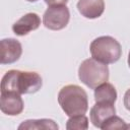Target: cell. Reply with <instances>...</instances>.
<instances>
[{"label":"cell","mask_w":130,"mask_h":130,"mask_svg":"<svg viewBox=\"0 0 130 130\" xmlns=\"http://www.w3.org/2000/svg\"><path fill=\"white\" fill-rule=\"evenodd\" d=\"M110 71L107 64L88 58L81 62L78 68V78L87 87L94 89L109 80Z\"/></svg>","instance_id":"4"},{"label":"cell","mask_w":130,"mask_h":130,"mask_svg":"<svg viewBox=\"0 0 130 130\" xmlns=\"http://www.w3.org/2000/svg\"><path fill=\"white\" fill-rule=\"evenodd\" d=\"M127 62H128V66L130 68V51H129V54H128V60H127Z\"/></svg>","instance_id":"17"},{"label":"cell","mask_w":130,"mask_h":130,"mask_svg":"<svg viewBox=\"0 0 130 130\" xmlns=\"http://www.w3.org/2000/svg\"><path fill=\"white\" fill-rule=\"evenodd\" d=\"M58 130V124L52 119H30L25 120L20 123L18 126V130Z\"/></svg>","instance_id":"12"},{"label":"cell","mask_w":130,"mask_h":130,"mask_svg":"<svg viewBox=\"0 0 130 130\" xmlns=\"http://www.w3.org/2000/svg\"><path fill=\"white\" fill-rule=\"evenodd\" d=\"M123 104H124V107L126 108V110L130 112V88H128L124 93Z\"/></svg>","instance_id":"15"},{"label":"cell","mask_w":130,"mask_h":130,"mask_svg":"<svg viewBox=\"0 0 130 130\" xmlns=\"http://www.w3.org/2000/svg\"><path fill=\"white\" fill-rule=\"evenodd\" d=\"M128 125H126L125 121L120 117L114 115L110 117L101 127L103 130H110V129H127Z\"/></svg>","instance_id":"14"},{"label":"cell","mask_w":130,"mask_h":130,"mask_svg":"<svg viewBox=\"0 0 130 130\" xmlns=\"http://www.w3.org/2000/svg\"><path fill=\"white\" fill-rule=\"evenodd\" d=\"M76 6L78 12L88 19L99 18L105 11L104 0H78Z\"/></svg>","instance_id":"10"},{"label":"cell","mask_w":130,"mask_h":130,"mask_svg":"<svg viewBox=\"0 0 130 130\" xmlns=\"http://www.w3.org/2000/svg\"><path fill=\"white\" fill-rule=\"evenodd\" d=\"M0 109L3 114L8 116H17L21 114L24 109L21 94L16 92H1Z\"/></svg>","instance_id":"6"},{"label":"cell","mask_w":130,"mask_h":130,"mask_svg":"<svg viewBox=\"0 0 130 130\" xmlns=\"http://www.w3.org/2000/svg\"><path fill=\"white\" fill-rule=\"evenodd\" d=\"M43 86L41 75L35 71L8 70L1 79V92H16L30 94L39 91Z\"/></svg>","instance_id":"1"},{"label":"cell","mask_w":130,"mask_h":130,"mask_svg":"<svg viewBox=\"0 0 130 130\" xmlns=\"http://www.w3.org/2000/svg\"><path fill=\"white\" fill-rule=\"evenodd\" d=\"M1 46V64H12L19 60L22 54L21 44L12 38L2 39L0 42Z\"/></svg>","instance_id":"7"},{"label":"cell","mask_w":130,"mask_h":130,"mask_svg":"<svg viewBox=\"0 0 130 130\" xmlns=\"http://www.w3.org/2000/svg\"><path fill=\"white\" fill-rule=\"evenodd\" d=\"M93 59L104 64H114L122 56L121 44L111 36H102L94 39L89 46Z\"/></svg>","instance_id":"3"},{"label":"cell","mask_w":130,"mask_h":130,"mask_svg":"<svg viewBox=\"0 0 130 130\" xmlns=\"http://www.w3.org/2000/svg\"><path fill=\"white\" fill-rule=\"evenodd\" d=\"M45 3L48 6H54V5H66L68 0H44Z\"/></svg>","instance_id":"16"},{"label":"cell","mask_w":130,"mask_h":130,"mask_svg":"<svg viewBox=\"0 0 130 130\" xmlns=\"http://www.w3.org/2000/svg\"><path fill=\"white\" fill-rule=\"evenodd\" d=\"M67 130H86L88 129V118L85 115L69 117L66 122Z\"/></svg>","instance_id":"13"},{"label":"cell","mask_w":130,"mask_h":130,"mask_svg":"<svg viewBox=\"0 0 130 130\" xmlns=\"http://www.w3.org/2000/svg\"><path fill=\"white\" fill-rule=\"evenodd\" d=\"M41 25V17L35 12L22 15L12 25V31L18 37H24L30 31L36 30Z\"/></svg>","instance_id":"8"},{"label":"cell","mask_w":130,"mask_h":130,"mask_svg":"<svg viewBox=\"0 0 130 130\" xmlns=\"http://www.w3.org/2000/svg\"><path fill=\"white\" fill-rule=\"evenodd\" d=\"M58 104L68 117L84 115L88 110V96L79 85L68 84L58 92Z\"/></svg>","instance_id":"2"},{"label":"cell","mask_w":130,"mask_h":130,"mask_svg":"<svg viewBox=\"0 0 130 130\" xmlns=\"http://www.w3.org/2000/svg\"><path fill=\"white\" fill-rule=\"evenodd\" d=\"M117 90L112 83L108 81L94 88V101L95 103H109L115 104L117 101Z\"/></svg>","instance_id":"11"},{"label":"cell","mask_w":130,"mask_h":130,"mask_svg":"<svg viewBox=\"0 0 130 130\" xmlns=\"http://www.w3.org/2000/svg\"><path fill=\"white\" fill-rule=\"evenodd\" d=\"M27 2H30V3H32V2H37L38 0H26Z\"/></svg>","instance_id":"18"},{"label":"cell","mask_w":130,"mask_h":130,"mask_svg":"<svg viewBox=\"0 0 130 130\" xmlns=\"http://www.w3.org/2000/svg\"><path fill=\"white\" fill-rule=\"evenodd\" d=\"M70 19V11L66 5L49 6L43 15V24L51 30L65 28Z\"/></svg>","instance_id":"5"},{"label":"cell","mask_w":130,"mask_h":130,"mask_svg":"<svg viewBox=\"0 0 130 130\" xmlns=\"http://www.w3.org/2000/svg\"><path fill=\"white\" fill-rule=\"evenodd\" d=\"M116 114V109L114 104L109 103H95L89 112V119L92 125L96 128L102 127V125L112 116Z\"/></svg>","instance_id":"9"}]
</instances>
